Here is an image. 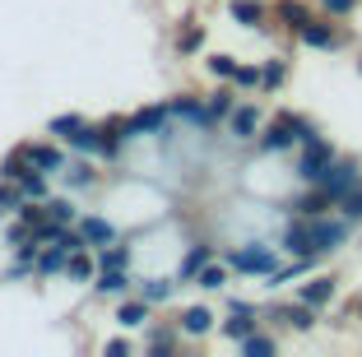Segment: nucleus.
I'll use <instances>...</instances> for the list:
<instances>
[{"instance_id":"9","label":"nucleus","mask_w":362,"mask_h":357,"mask_svg":"<svg viewBox=\"0 0 362 357\" xmlns=\"http://www.w3.org/2000/svg\"><path fill=\"white\" fill-rule=\"evenodd\" d=\"M135 135H168V107H149V112H135L130 116Z\"/></svg>"},{"instance_id":"32","label":"nucleus","mask_w":362,"mask_h":357,"mask_svg":"<svg viewBox=\"0 0 362 357\" xmlns=\"http://www.w3.org/2000/svg\"><path fill=\"white\" fill-rule=\"evenodd\" d=\"M195 279H200V288H223L228 283V269H223V264H204Z\"/></svg>"},{"instance_id":"25","label":"nucleus","mask_w":362,"mask_h":357,"mask_svg":"<svg viewBox=\"0 0 362 357\" xmlns=\"http://www.w3.org/2000/svg\"><path fill=\"white\" fill-rule=\"evenodd\" d=\"M65 181H70V186L75 190H84V186H93V168H88V163H65Z\"/></svg>"},{"instance_id":"41","label":"nucleus","mask_w":362,"mask_h":357,"mask_svg":"<svg viewBox=\"0 0 362 357\" xmlns=\"http://www.w3.org/2000/svg\"><path fill=\"white\" fill-rule=\"evenodd\" d=\"M353 5H358V0H325V10H330V14H353Z\"/></svg>"},{"instance_id":"31","label":"nucleus","mask_w":362,"mask_h":357,"mask_svg":"<svg viewBox=\"0 0 362 357\" xmlns=\"http://www.w3.org/2000/svg\"><path fill=\"white\" fill-rule=\"evenodd\" d=\"M19 204H23V190L14 181H0V213H14Z\"/></svg>"},{"instance_id":"11","label":"nucleus","mask_w":362,"mask_h":357,"mask_svg":"<svg viewBox=\"0 0 362 357\" xmlns=\"http://www.w3.org/2000/svg\"><path fill=\"white\" fill-rule=\"evenodd\" d=\"M209 255H214V246L209 242H195L191 251H186V260H181V269H177V279H195V274L209 264Z\"/></svg>"},{"instance_id":"14","label":"nucleus","mask_w":362,"mask_h":357,"mask_svg":"<svg viewBox=\"0 0 362 357\" xmlns=\"http://www.w3.org/2000/svg\"><path fill=\"white\" fill-rule=\"evenodd\" d=\"M330 204H334V200H330V195H325V190L316 186V190H311V195H302V200H293V209H298L302 218H316V213H325V209H330Z\"/></svg>"},{"instance_id":"38","label":"nucleus","mask_w":362,"mask_h":357,"mask_svg":"<svg viewBox=\"0 0 362 357\" xmlns=\"http://www.w3.org/2000/svg\"><path fill=\"white\" fill-rule=\"evenodd\" d=\"M200 42H204V33H200V28H186V33L177 37V47H181V52H200Z\"/></svg>"},{"instance_id":"12","label":"nucleus","mask_w":362,"mask_h":357,"mask_svg":"<svg viewBox=\"0 0 362 357\" xmlns=\"http://www.w3.org/2000/svg\"><path fill=\"white\" fill-rule=\"evenodd\" d=\"M302 42H307V47H320V52H330V47H339L344 37H339L334 28H325V23H316V19H311L307 28H302Z\"/></svg>"},{"instance_id":"27","label":"nucleus","mask_w":362,"mask_h":357,"mask_svg":"<svg viewBox=\"0 0 362 357\" xmlns=\"http://www.w3.org/2000/svg\"><path fill=\"white\" fill-rule=\"evenodd\" d=\"M242 353L246 357H269V353H274V339H265V334H256V329H251V334L242 339Z\"/></svg>"},{"instance_id":"37","label":"nucleus","mask_w":362,"mask_h":357,"mask_svg":"<svg viewBox=\"0 0 362 357\" xmlns=\"http://www.w3.org/2000/svg\"><path fill=\"white\" fill-rule=\"evenodd\" d=\"M79 126H84L79 116H56V121H52V135H61V139H65V135H75Z\"/></svg>"},{"instance_id":"10","label":"nucleus","mask_w":362,"mask_h":357,"mask_svg":"<svg viewBox=\"0 0 362 357\" xmlns=\"http://www.w3.org/2000/svg\"><path fill=\"white\" fill-rule=\"evenodd\" d=\"M79 232H84L88 246H112L117 242V228H112L107 218H79Z\"/></svg>"},{"instance_id":"6","label":"nucleus","mask_w":362,"mask_h":357,"mask_svg":"<svg viewBox=\"0 0 362 357\" xmlns=\"http://www.w3.org/2000/svg\"><path fill=\"white\" fill-rule=\"evenodd\" d=\"M284 251L288 255H316V251H311V218L298 213V218L284 228Z\"/></svg>"},{"instance_id":"23","label":"nucleus","mask_w":362,"mask_h":357,"mask_svg":"<svg viewBox=\"0 0 362 357\" xmlns=\"http://www.w3.org/2000/svg\"><path fill=\"white\" fill-rule=\"evenodd\" d=\"M23 168H33L28 153H23V148H14V153L0 163V181H19V177H23Z\"/></svg>"},{"instance_id":"30","label":"nucleus","mask_w":362,"mask_h":357,"mask_svg":"<svg viewBox=\"0 0 362 357\" xmlns=\"http://www.w3.org/2000/svg\"><path fill=\"white\" fill-rule=\"evenodd\" d=\"M139 297H144L149 306H158V302H168V297H172V283H168V279H153V283L139 288Z\"/></svg>"},{"instance_id":"8","label":"nucleus","mask_w":362,"mask_h":357,"mask_svg":"<svg viewBox=\"0 0 362 357\" xmlns=\"http://www.w3.org/2000/svg\"><path fill=\"white\" fill-rule=\"evenodd\" d=\"M23 153H28V163L37 172H61L65 168V153H61V148H52V144H23Z\"/></svg>"},{"instance_id":"33","label":"nucleus","mask_w":362,"mask_h":357,"mask_svg":"<svg viewBox=\"0 0 362 357\" xmlns=\"http://www.w3.org/2000/svg\"><path fill=\"white\" fill-rule=\"evenodd\" d=\"M204 107H209V112H214V121H223V116L233 112V93H228V88H218V93H214V98H209V103H204Z\"/></svg>"},{"instance_id":"18","label":"nucleus","mask_w":362,"mask_h":357,"mask_svg":"<svg viewBox=\"0 0 362 357\" xmlns=\"http://www.w3.org/2000/svg\"><path fill=\"white\" fill-rule=\"evenodd\" d=\"M274 315L284 320V325H293V329H311V325H316V315H311L307 302H302V306H279Z\"/></svg>"},{"instance_id":"20","label":"nucleus","mask_w":362,"mask_h":357,"mask_svg":"<svg viewBox=\"0 0 362 357\" xmlns=\"http://www.w3.org/2000/svg\"><path fill=\"white\" fill-rule=\"evenodd\" d=\"M233 19L246 23V28H256V23L265 19V5H260V0H233Z\"/></svg>"},{"instance_id":"28","label":"nucleus","mask_w":362,"mask_h":357,"mask_svg":"<svg viewBox=\"0 0 362 357\" xmlns=\"http://www.w3.org/2000/svg\"><path fill=\"white\" fill-rule=\"evenodd\" d=\"M339 209L349 223H362V186H353L349 195H339Z\"/></svg>"},{"instance_id":"1","label":"nucleus","mask_w":362,"mask_h":357,"mask_svg":"<svg viewBox=\"0 0 362 357\" xmlns=\"http://www.w3.org/2000/svg\"><path fill=\"white\" fill-rule=\"evenodd\" d=\"M330 163H334V148L325 144L320 135H311V139H302V153H298V163H293V172H298L302 181H311V186H316L320 172L330 168Z\"/></svg>"},{"instance_id":"21","label":"nucleus","mask_w":362,"mask_h":357,"mask_svg":"<svg viewBox=\"0 0 362 357\" xmlns=\"http://www.w3.org/2000/svg\"><path fill=\"white\" fill-rule=\"evenodd\" d=\"M117 320L126 329H135V325H144V320H149V302H144V297H139V302H121V311H117Z\"/></svg>"},{"instance_id":"15","label":"nucleus","mask_w":362,"mask_h":357,"mask_svg":"<svg viewBox=\"0 0 362 357\" xmlns=\"http://www.w3.org/2000/svg\"><path fill=\"white\" fill-rule=\"evenodd\" d=\"M209 325H214V315L204 311V306H186V311H181V329H186V334H209Z\"/></svg>"},{"instance_id":"29","label":"nucleus","mask_w":362,"mask_h":357,"mask_svg":"<svg viewBox=\"0 0 362 357\" xmlns=\"http://www.w3.org/2000/svg\"><path fill=\"white\" fill-rule=\"evenodd\" d=\"M126 260H130V246H112V251L103 246V255H98V269H126Z\"/></svg>"},{"instance_id":"40","label":"nucleus","mask_w":362,"mask_h":357,"mask_svg":"<svg viewBox=\"0 0 362 357\" xmlns=\"http://www.w3.org/2000/svg\"><path fill=\"white\" fill-rule=\"evenodd\" d=\"M149 348H158V353H168V348H172V334H168V329H153V334H149Z\"/></svg>"},{"instance_id":"34","label":"nucleus","mask_w":362,"mask_h":357,"mask_svg":"<svg viewBox=\"0 0 362 357\" xmlns=\"http://www.w3.org/2000/svg\"><path fill=\"white\" fill-rule=\"evenodd\" d=\"M209 74H214V79H233L237 61H233V56H209Z\"/></svg>"},{"instance_id":"22","label":"nucleus","mask_w":362,"mask_h":357,"mask_svg":"<svg viewBox=\"0 0 362 357\" xmlns=\"http://www.w3.org/2000/svg\"><path fill=\"white\" fill-rule=\"evenodd\" d=\"M279 19H284L288 23V28H307V23H311V14H307V5H293V0H284V5H279Z\"/></svg>"},{"instance_id":"17","label":"nucleus","mask_w":362,"mask_h":357,"mask_svg":"<svg viewBox=\"0 0 362 357\" xmlns=\"http://www.w3.org/2000/svg\"><path fill=\"white\" fill-rule=\"evenodd\" d=\"M14 186L23 190V200H47V181H42V172H37V168H23V177L14 181Z\"/></svg>"},{"instance_id":"5","label":"nucleus","mask_w":362,"mask_h":357,"mask_svg":"<svg viewBox=\"0 0 362 357\" xmlns=\"http://www.w3.org/2000/svg\"><path fill=\"white\" fill-rule=\"evenodd\" d=\"M293 139H298V130H293V116L284 112L274 126L260 135V148H265V153H284V148H293Z\"/></svg>"},{"instance_id":"36","label":"nucleus","mask_w":362,"mask_h":357,"mask_svg":"<svg viewBox=\"0 0 362 357\" xmlns=\"http://www.w3.org/2000/svg\"><path fill=\"white\" fill-rule=\"evenodd\" d=\"M47 218L70 223V218H75V204H70V200H52V204H47Z\"/></svg>"},{"instance_id":"7","label":"nucleus","mask_w":362,"mask_h":357,"mask_svg":"<svg viewBox=\"0 0 362 357\" xmlns=\"http://www.w3.org/2000/svg\"><path fill=\"white\" fill-rule=\"evenodd\" d=\"M256 126H260L256 107H233V112H228V130H233V139H256Z\"/></svg>"},{"instance_id":"39","label":"nucleus","mask_w":362,"mask_h":357,"mask_svg":"<svg viewBox=\"0 0 362 357\" xmlns=\"http://www.w3.org/2000/svg\"><path fill=\"white\" fill-rule=\"evenodd\" d=\"M233 79H237L242 88H256V84H260V70H256V65H237V74H233Z\"/></svg>"},{"instance_id":"4","label":"nucleus","mask_w":362,"mask_h":357,"mask_svg":"<svg viewBox=\"0 0 362 357\" xmlns=\"http://www.w3.org/2000/svg\"><path fill=\"white\" fill-rule=\"evenodd\" d=\"M228 264H233V269H242V274H274L279 269V260H274V251H269V246H242V251L228 255Z\"/></svg>"},{"instance_id":"26","label":"nucleus","mask_w":362,"mask_h":357,"mask_svg":"<svg viewBox=\"0 0 362 357\" xmlns=\"http://www.w3.org/2000/svg\"><path fill=\"white\" fill-rule=\"evenodd\" d=\"M251 329H256V315H251V311H233V320L223 325V334H233V339H246Z\"/></svg>"},{"instance_id":"19","label":"nucleus","mask_w":362,"mask_h":357,"mask_svg":"<svg viewBox=\"0 0 362 357\" xmlns=\"http://www.w3.org/2000/svg\"><path fill=\"white\" fill-rule=\"evenodd\" d=\"M65 260H70V251L61 242H52V251H37V274H61Z\"/></svg>"},{"instance_id":"42","label":"nucleus","mask_w":362,"mask_h":357,"mask_svg":"<svg viewBox=\"0 0 362 357\" xmlns=\"http://www.w3.org/2000/svg\"><path fill=\"white\" fill-rule=\"evenodd\" d=\"M121 353H130V344L126 339H112V344H107V357H121Z\"/></svg>"},{"instance_id":"3","label":"nucleus","mask_w":362,"mask_h":357,"mask_svg":"<svg viewBox=\"0 0 362 357\" xmlns=\"http://www.w3.org/2000/svg\"><path fill=\"white\" fill-rule=\"evenodd\" d=\"M344 242H349V218H325V213L311 218V251L316 255L334 251V246H344Z\"/></svg>"},{"instance_id":"16","label":"nucleus","mask_w":362,"mask_h":357,"mask_svg":"<svg viewBox=\"0 0 362 357\" xmlns=\"http://www.w3.org/2000/svg\"><path fill=\"white\" fill-rule=\"evenodd\" d=\"M298 297H302L307 306H325V302L334 297V283H330V279H311V283H302Z\"/></svg>"},{"instance_id":"24","label":"nucleus","mask_w":362,"mask_h":357,"mask_svg":"<svg viewBox=\"0 0 362 357\" xmlns=\"http://www.w3.org/2000/svg\"><path fill=\"white\" fill-rule=\"evenodd\" d=\"M65 269H70V279H75V283H88V279H93V269H98V264L88 260L84 251H75V255H70V260H65Z\"/></svg>"},{"instance_id":"2","label":"nucleus","mask_w":362,"mask_h":357,"mask_svg":"<svg viewBox=\"0 0 362 357\" xmlns=\"http://www.w3.org/2000/svg\"><path fill=\"white\" fill-rule=\"evenodd\" d=\"M320 190H325V195H330L334 204H339V195H349L353 186H362V172H358V163H339V158H334L330 168L320 172V181H316Z\"/></svg>"},{"instance_id":"13","label":"nucleus","mask_w":362,"mask_h":357,"mask_svg":"<svg viewBox=\"0 0 362 357\" xmlns=\"http://www.w3.org/2000/svg\"><path fill=\"white\" fill-rule=\"evenodd\" d=\"M98 293H103V297H121V293H126V288H130V279H126V269H98Z\"/></svg>"},{"instance_id":"35","label":"nucleus","mask_w":362,"mask_h":357,"mask_svg":"<svg viewBox=\"0 0 362 357\" xmlns=\"http://www.w3.org/2000/svg\"><path fill=\"white\" fill-rule=\"evenodd\" d=\"M284 74H288V65H284V61H269L265 70H260V84L274 88V84H284Z\"/></svg>"}]
</instances>
